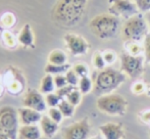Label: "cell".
<instances>
[{
	"instance_id": "cell-1",
	"label": "cell",
	"mask_w": 150,
	"mask_h": 139,
	"mask_svg": "<svg viewBox=\"0 0 150 139\" xmlns=\"http://www.w3.org/2000/svg\"><path fill=\"white\" fill-rule=\"evenodd\" d=\"M89 0H57L51 11L52 20L64 28H71L81 23Z\"/></svg>"
},
{
	"instance_id": "cell-2",
	"label": "cell",
	"mask_w": 150,
	"mask_h": 139,
	"mask_svg": "<svg viewBox=\"0 0 150 139\" xmlns=\"http://www.w3.org/2000/svg\"><path fill=\"white\" fill-rule=\"evenodd\" d=\"M120 28V18L105 12L95 16L89 22V29L91 32L101 40H109L119 34Z\"/></svg>"
},
{
	"instance_id": "cell-3",
	"label": "cell",
	"mask_w": 150,
	"mask_h": 139,
	"mask_svg": "<svg viewBox=\"0 0 150 139\" xmlns=\"http://www.w3.org/2000/svg\"><path fill=\"white\" fill-rule=\"evenodd\" d=\"M126 80L127 75L124 72L112 68H105L97 74L93 89L99 96L112 93V91L117 89L122 83L126 82Z\"/></svg>"
},
{
	"instance_id": "cell-4",
	"label": "cell",
	"mask_w": 150,
	"mask_h": 139,
	"mask_svg": "<svg viewBox=\"0 0 150 139\" xmlns=\"http://www.w3.org/2000/svg\"><path fill=\"white\" fill-rule=\"evenodd\" d=\"M149 26L145 16L141 12L128 20H125V23L120 28L122 37L125 42H144L145 38L149 34Z\"/></svg>"
},
{
	"instance_id": "cell-5",
	"label": "cell",
	"mask_w": 150,
	"mask_h": 139,
	"mask_svg": "<svg viewBox=\"0 0 150 139\" xmlns=\"http://www.w3.org/2000/svg\"><path fill=\"white\" fill-rule=\"evenodd\" d=\"M96 106L102 113L110 116H124L128 109V101L122 95L108 93L100 95L96 100Z\"/></svg>"
},
{
	"instance_id": "cell-6",
	"label": "cell",
	"mask_w": 150,
	"mask_h": 139,
	"mask_svg": "<svg viewBox=\"0 0 150 139\" xmlns=\"http://www.w3.org/2000/svg\"><path fill=\"white\" fill-rule=\"evenodd\" d=\"M20 124L18 109L10 105L0 107V132L11 139H18Z\"/></svg>"
},
{
	"instance_id": "cell-7",
	"label": "cell",
	"mask_w": 150,
	"mask_h": 139,
	"mask_svg": "<svg viewBox=\"0 0 150 139\" xmlns=\"http://www.w3.org/2000/svg\"><path fill=\"white\" fill-rule=\"evenodd\" d=\"M120 71L132 79H138L144 72V56L122 52L120 54Z\"/></svg>"
},
{
	"instance_id": "cell-8",
	"label": "cell",
	"mask_w": 150,
	"mask_h": 139,
	"mask_svg": "<svg viewBox=\"0 0 150 139\" xmlns=\"http://www.w3.org/2000/svg\"><path fill=\"white\" fill-rule=\"evenodd\" d=\"M108 12L125 20L138 14L139 9L133 0H107Z\"/></svg>"
},
{
	"instance_id": "cell-9",
	"label": "cell",
	"mask_w": 150,
	"mask_h": 139,
	"mask_svg": "<svg viewBox=\"0 0 150 139\" xmlns=\"http://www.w3.org/2000/svg\"><path fill=\"white\" fill-rule=\"evenodd\" d=\"M65 47L74 56H82L88 53L90 44L84 37L75 33H67L63 36Z\"/></svg>"
},
{
	"instance_id": "cell-10",
	"label": "cell",
	"mask_w": 150,
	"mask_h": 139,
	"mask_svg": "<svg viewBox=\"0 0 150 139\" xmlns=\"http://www.w3.org/2000/svg\"><path fill=\"white\" fill-rule=\"evenodd\" d=\"M91 131V125L88 118L67 126L63 130L62 139H87Z\"/></svg>"
},
{
	"instance_id": "cell-11",
	"label": "cell",
	"mask_w": 150,
	"mask_h": 139,
	"mask_svg": "<svg viewBox=\"0 0 150 139\" xmlns=\"http://www.w3.org/2000/svg\"><path fill=\"white\" fill-rule=\"evenodd\" d=\"M23 105L29 109H35L40 113H43L47 109L45 96L39 90L29 89L23 97Z\"/></svg>"
},
{
	"instance_id": "cell-12",
	"label": "cell",
	"mask_w": 150,
	"mask_h": 139,
	"mask_svg": "<svg viewBox=\"0 0 150 139\" xmlns=\"http://www.w3.org/2000/svg\"><path fill=\"white\" fill-rule=\"evenodd\" d=\"M18 113L21 125H38L43 117L40 111L26 106L18 109Z\"/></svg>"
},
{
	"instance_id": "cell-13",
	"label": "cell",
	"mask_w": 150,
	"mask_h": 139,
	"mask_svg": "<svg viewBox=\"0 0 150 139\" xmlns=\"http://www.w3.org/2000/svg\"><path fill=\"white\" fill-rule=\"evenodd\" d=\"M99 129L105 139H122L125 137V129L120 123H105Z\"/></svg>"
},
{
	"instance_id": "cell-14",
	"label": "cell",
	"mask_w": 150,
	"mask_h": 139,
	"mask_svg": "<svg viewBox=\"0 0 150 139\" xmlns=\"http://www.w3.org/2000/svg\"><path fill=\"white\" fill-rule=\"evenodd\" d=\"M43 134L39 125H21L18 139H42Z\"/></svg>"
},
{
	"instance_id": "cell-15",
	"label": "cell",
	"mask_w": 150,
	"mask_h": 139,
	"mask_svg": "<svg viewBox=\"0 0 150 139\" xmlns=\"http://www.w3.org/2000/svg\"><path fill=\"white\" fill-rule=\"evenodd\" d=\"M58 125L59 124L52 121L47 115H43V117H42L41 121L39 123L42 134H43V136H45L47 138H53L55 136V134L57 133L58 129H59Z\"/></svg>"
},
{
	"instance_id": "cell-16",
	"label": "cell",
	"mask_w": 150,
	"mask_h": 139,
	"mask_svg": "<svg viewBox=\"0 0 150 139\" xmlns=\"http://www.w3.org/2000/svg\"><path fill=\"white\" fill-rule=\"evenodd\" d=\"M18 42L25 48H34L35 46V36L32 27L29 24L24 25L18 35Z\"/></svg>"
},
{
	"instance_id": "cell-17",
	"label": "cell",
	"mask_w": 150,
	"mask_h": 139,
	"mask_svg": "<svg viewBox=\"0 0 150 139\" xmlns=\"http://www.w3.org/2000/svg\"><path fill=\"white\" fill-rule=\"evenodd\" d=\"M56 90L55 84H54V77L49 74H46L43 78H42L41 82H40V87L39 91L42 94L46 95V94L52 93Z\"/></svg>"
},
{
	"instance_id": "cell-18",
	"label": "cell",
	"mask_w": 150,
	"mask_h": 139,
	"mask_svg": "<svg viewBox=\"0 0 150 139\" xmlns=\"http://www.w3.org/2000/svg\"><path fill=\"white\" fill-rule=\"evenodd\" d=\"M48 64L52 65H65L67 64V55L61 49H53L48 54Z\"/></svg>"
},
{
	"instance_id": "cell-19",
	"label": "cell",
	"mask_w": 150,
	"mask_h": 139,
	"mask_svg": "<svg viewBox=\"0 0 150 139\" xmlns=\"http://www.w3.org/2000/svg\"><path fill=\"white\" fill-rule=\"evenodd\" d=\"M69 69H71V66L69 64L65 65H52V64H47L44 69L46 74H49L52 76L56 75H64Z\"/></svg>"
},
{
	"instance_id": "cell-20",
	"label": "cell",
	"mask_w": 150,
	"mask_h": 139,
	"mask_svg": "<svg viewBox=\"0 0 150 139\" xmlns=\"http://www.w3.org/2000/svg\"><path fill=\"white\" fill-rule=\"evenodd\" d=\"M125 48H126V52H128L131 55H142V52L144 51V46L141 45L140 42H125Z\"/></svg>"
},
{
	"instance_id": "cell-21",
	"label": "cell",
	"mask_w": 150,
	"mask_h": 139,
	"mask_svg": "<svg viewBox=\"0 0 150 139\" xmlns=\"http://www.w3.org/2000/svg\"><path fill=\"white\" fill-rule=\"evenodd\" d=\"M58 109H60L61 113L63 115L64 118H71L75 113V105L69 104L67 99H62L60 101V104H58Z\"/></svg>"
},
{
	"instance_id": "cell-22",
	"label": "cell",
	"mask_w": 150,
	"mask_h": 139,
	"mask_svg": "<svg viewBox=\"0 0 150 139\" xmlns=\"http://www.w3.org/2000/svg\"><path fill=\"white\" fill-rule=\"evenodd\" d=\"M78 88H79L82 94H88L94 88V84H93L92 80L90 79L89 76H87V77H83L80 79Z\"/></svg>"
},
{
	"instance_id": "cell-23",
	"label": "cell",
	"mask_w": 150,
	"mask_h": 139,
	"mask_svg": "<svg viewBox=\"0 0 150 139\" xmlns=\"http://www.w3.org/2000/svg\"><path fill=\"white\" fill-rule=\"evenodd\" d=\"M82 95H83V94L81 93V91L79 90V88L76 87L75 89L71 92V93H69V95H67L64 99H67L69 104H71L73 105H75V106H77V105H79L80 102H81Z\"/></svg>"
},
{
	"instance_id": "cell-24",
	"label": "cell",
	"mask_w": 150,
	"mask_h": 139,
	"mask_svg": "<svg viewBox=\"0 0 150 139\" xmlns=\"http://www.w3.org/2000/svg\"><path fill=\"white\" fill-rule=\"evenodd\" d=\"M92 62L94 67L99 71H102L106 68V62L104 60V57H103V54L102 52L100 51H96L94 54H93V58H92Z\"/></svg>"
},
{
	"instance_id": "cell-25",
	"label": "cell",
	"mask_w": 150,
	"mask_h": 139,
	"mask_svg": "<svg viewBox=\"0 0 150 139\" xmlns=\"http://www.w3.org/2000/svg\"><path fill=\"white\" fill-rule=\"evenodd\" d=\"M47 116L57 124H60L62 122V119L64 118L58 107H49L47 111Z\"/></svg>"
},
{
	"instance_id": "cell-26",
	"label": "cell",
	"mask_w": 150,
	"mask_h": 139,
	"mask_svg": "<svg viewBox=\"0 0 150 139\" xmlns=\"http://www.w3.org/2000/svg\"><path fill=\"white\" fill-rule=\"evenodd\" d=\"M71 69L76 72V74H77L80 78L87 77V76L89 75V68H88L87 65L84 64V62H77V64H75L71 67Z\"/></svg>"
},
{
	"instance_id": "cell-27",
	"label": "cell",
	"mask_w": 150,
	"mask_h": 139,
	"mask_svg": "<svg viewBox=\"0 0 150 139\" xmlns=\"http://www.w3.org/2000/svg\"><path fill=\"white\" fill-rule=\"evenodd\" d=\"M45 100L46 104H47V106L49 107H57L58 104H60V101L62 99L57 95L56 92H52V93L46 94L45 95Z\"/></svg>"
},
{
	"instance_id": "cell-28",
	"label": "cell",
	"mask_w": 150,
	"mask_h": 139,
	"mask_svg": "<svg viewBox=\"0 0 150 139\" xmlns=\"http://www.w3.org/2000/svg\"><path fill=\"white\" fill-rule=\"evenodd\" d=\"M1 24L3 25V27L5 29L10 28L16 24V16L11 12H5L3 16H1V20H0Z\"/></svg>"
},
{
	"instance_id": "cell-29",
	"label": "cell",
	"mask_w": 150,
	"mask_h": 139,
	"mask_svg": "<svg viewBox=\"0 0 150 139\" xmlns=\"http://www.w3.org/2000/svg\"><path fill=\"white\" fill-rule=\"evenodd\" d=\"M2 39L5 43V46L9 48L16 47V42H18V38H16L12 35V33L8 32V31H4L3 34H2Z\"/></svg>"
},
{
	"instance_id": "cell-30",
	"label": "cell",
	"mask_w": 150,
	"mask_h": 139,
	"mask_svg": "<svg viewBox=\"0 0 150 139\" xmlns=\"http://www.w3.org/2000/svg\"><path fill=\"white\" fill-rule=\"evenodd\" d=\"M64 75H65V78H67V84H69V85L75 86V87L77 85H79V82H80V79H81V78L76 74V72L74 71L73 69H69Z\"/></svg>"
},
{
	"instance_id": "cell-31",
	"label": "cell",
	"mask_w": 150,
	"mask_h": 139,
	"mask_svg": "<svg viewBox=\"0 0 150 139\" xmlns=\"http://www.w3.org/2000/svg\"><path fill=\"white\" fill-rule=\"evenodd\" d=\"M103 54V57H104V60L106 62V65L110 66V65H113L115 62H117V54L115 53L113 50H105V51L102 52Z\"/></svg>"
},
{
	"instance_id": "cell-32",
	"label": "cell",
	"mask_w": 150,
	"mask_h": 139,
	"mask_svg": "<svg viewBox=\"0 0 150 139\" xmlns=\"http://www.w3.org/2000/svg\"><path fill=\"white\" fill-rule=\"evenodd\" d=\"M141 13L150 11V0H133Z\"/></svg>"
},
{
	"instance_id": "cell-33",
	"label": "cell",
	"mask_w": 150,
	"mask_h": 139,
	"mask_svg": "<svg viewBox=\"0 0 150 139\" xmlns=\"http://www.w3.org/2000/svg\"><path fill=\"white\" fill-rule=\"evenodd\" d=\"M145 88H146V84H144L141 81H137L131 87V90L134 94L136 95H140V94L145 93Z\"/></svg>"
},
{
	"instance_id": "cell-34",
	"label": "cell",
	"mask_w": 150,
	"mask_h": 139,
	"mask_svg": "<svg viewBox=\"0 0 150 139\" xmlns=\"http://www.w3.org/2000/svg\"><path fill=\"white\" fill-rule=\"evenodd\" d=\"M75 86H71V85H67L64 86V87L62 88H59V89H56L55 92L57 93V95L59 96L61 99H64L65 97H67V95H69V93H71V91H73L74 89H75Z\"/></svg>"
},
{
	"instance_id": "cell-35",
	"label": "cell",
	"mask_w": 150,
	"mask_h": 139,
	"mask_svg": "<svg viewBox=\"0 0 150 139\" xmlns=\"http://www.w3.org/2000/svg\"><path fill=\"white\" fill-rule=\"evenodd\" d=\"M54 77V84H55L56 89H59V88H62L64 86L69 85L67 81V78H65V75H56L53 76Z\"/></svg>"
},
{
	"instance_id": "cell-36",
	"label": "cell",
	"mask_w": 150,
	"mask_h": 139,
	"mask_svg": "<svg viewBox=\"0 0 150 139\" xmlns=\"http://www.w3.org/2000/svg\"><path fill=\"white\" fill-rule=\"evenodd\" d=\"M144 52L147 62L150 64V33L147 35V37L144 40Z\"/></svg>"
},
{
	"instance_id": "cell-37",
	"label": "cell",
	"mask_w": 150,
	"mask_h": 139,
	"mask_svg": "<svg viewBox=\"0 0 150 139\" xmlns=\"http://www.w3.org/2000/svg\"><path fill=\"white\" fill-rule=\"evenodd\" d=\"M141 120L146 124H150V111H145L141 113Z\"/></svg>"
},
{
	"instance_id": "cell-38",
	"label": "cell",
	"mask_w": 150,
	"mask_h": 139,
	"mask_svg": "<svg viewBox=\"0 0 150 139\" xmlns=\"http://www.w3.org/2000/svg\"><path fill=\"white\" fill-rule=\"evenodd\" d=\"M145 18H146L147 24H148L149 30H150V11H148V12H146V13H145Z\"/></svg>"
},
{
	"instance_id": "cell-39",
	"label": "cell",
	"mask_w": 150,
	"mask_h": 139,
	"mask_svg": "<svg viewBox=\"0 0 150 139\" xmlns=\"http://www.w3.org/2000/svg\"><path fill=\"white\" fill-rule=\"evenodd\" d=\"M145 94L150 97V83L146 84V88H145Z\"/></svg>"
},
{
	"instance_id": "cell-40",
	"label": "cell",
	"mask_w": 150,
	"mask_h": 139,
	"mask_svg": "<svg viewBox=\"0 0 150 139\" xmlns=\"http://www.w3.org/2000/svg\"><path fill=\"white\" fill-rule=\"evenodd\" d=\"M0 139H11V138H10L8 135H6V134L0 132Z\"/></svg>"
},
{
	"instance_id": "cell-41",
	"label": "cell",
	"mask_w": 150,
	"mask_h": 139,
	"mask_svg": "<svg viewBox=\"0 0 150 139\" xmlns=\"http://www.w3.org/2000/svg\"><path fill=\"white\" fill-rule=\"evenodd\" d=\"M90 139H102L100 137V136H94V137H92V138H90Z\"/></svg>"
},
{
	"instance_id": "cell-42",
	"label": "cell",
	"mask_w": 150,
	"mask_h": 139,
	"mask_svg": "<svg viewBox=\"0 0 150 139\" xmlns=\"http://www.w3.org/2000/svg\"><path fill=\"white\" fill-rule=\"evenodd\" d=\"M149 133H150V131H149Z\"/></svg>"
}]
</instances>
